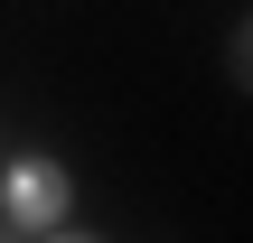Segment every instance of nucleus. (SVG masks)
I'll use <instances>...</instances> for the list:
<instances>
[{"label":"nucleus","mask_w":253,"mask_h":243,"mask_svg":"<svg viewBox=\"0 0 253 243\" xmlns=\"http://www.w3.org/2000/svg\"><path fill=\"white\" fill-rule=\"evenodd\" d=\"M56 215H66V178H56L47 159H28V169L9 178V206H0V234H56Z\"/></svg>","instance_id":"f257e3e1"}]
</instances>
